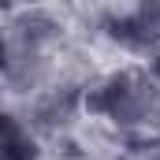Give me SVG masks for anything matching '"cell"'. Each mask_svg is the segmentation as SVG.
I'll return each mask as SVG.
<instances>
[{
    "label": "cell",
    "mask_w": 160,
    "mask_h": 160,
    "mask_svg": "<svg viewBox=\"0 0 160 160\" xmlns=\"http://www.w3.org/2000/svg\"><path fill=\"white\" fill-rule=\"evenodd\" d=\"M86 112L119 130H153L160 123V75L153 67H123L86 89Z\"/></svg>",
    "instance_id": "obj_1"
},
{
    "label": "cell",
    "mask_w": 160,
    "mask_h": 160,
    "mask_svg": "<svg viewBox=\"0 0 160 160\" xmlns=\"http://www.w3.org/2000/svg\"><path fill=\"white\" fill-rule=\"evenodd\" d=\"M56 38H60V26L45 11L26 8L22 15H11V22H8V52H4V75H8L11 93H34L45 82Z\"/></svg>",
    "instance_id": "obj_2"
},
{
    "label": "cell",
    "mask_w": 160,
    "mask_h": 160,
    "mask_svg": "<svg viewBox=\"0 0 160 160\" xmlns=\"http://www.w3.org/2000/svg\"><path fill=\"white\" fill-rule=\"evenodd\" d=\"M112 38L130 52H160V0H138L112 22Z\"/></svg>",
    "instance_id": "obj_3"
},
{
    "label": "cell",
    "mask_w": 160,
    "mask_h": 160,
    "mask_svg": "<svg viewBox=\"0 0 160 160\" xmlns=\"http://www.w3.org/2000/svg\"><path fill=\"white\" fill-rule=\"evenodd\" d=\"M4 160H41L34 127L15 112L4 116Z\"/></svg>",
    "instance_id": "obj_4"
},
{
    "label": "cell",
    "mask_w": 160,
    "mask_h": 160,
    "mask_svg": "<svg viewBox=\"0 0 160 160\" xmlns=\"http://www.w3.org/2000/svg\"><path fill=\"white\" fill-rule=\"evenodd\" d=\"M15 4H19V0H8V8H15Z\"/></svg>",
    "instance_id": "obj_5"
}]
</instances>
